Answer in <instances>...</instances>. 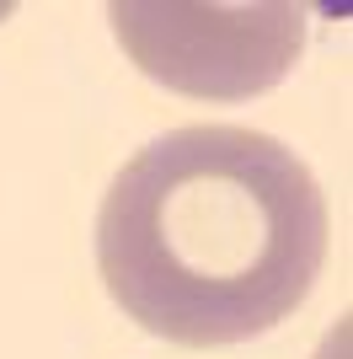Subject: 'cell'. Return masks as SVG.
<instances>
[{
	"label": "cell",
	"mask_w": 353,
	"mask_h": 359,
	"mask_svg": "<svg viewBox=\"0 0 353 359\" xmlns=\"http://www.w3.org/2000/svg\"><path fill=\"white\" fill-rule=\"evenodd\" d=\"M326 263V198L284 140L188 123L150 140L97 215V269L129 322L166 344L263 338Z\"/></svg>",
	"instance_id": "cell-1"
},
{
	"label": "cell",
	"mask_w": 353,
	"mask_h": 359,
	"mask_svg": "<svg viewBox=\"0 0 353 359\" xmlns=\"http://www.w3.org/2000/svg\"><path fill=\"white\" fill-rule=\"evenodd\" d=\"M129 60L188 97H251L279 86L305 43L294 6H113Z\"/></svg>",
	"instance_id": "cell-2"
}]
</instances>
